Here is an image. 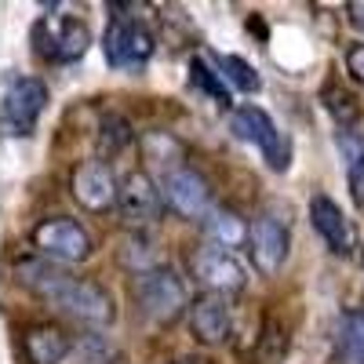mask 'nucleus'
Masks as SVG:
<instances>
[{
  "mask_svg": "<svg viewBox=\"0 0 364 364\" xmlns=\"http://www.w3.org/2000/svg\"><path fill=\"white\" fill-rule=\"evenodd\" d=\"M102 135H99V146L106 149V154H113V149H120V146H124L128 139H132V132H128V124H124V120H120V117H102V128H99Z\"/></svg>",
  "mask_w": 364,
  "mask_h": 364,
  "instance_id": "23",
  "label": "nucleus"
},
{
  "mask_svg": "<svg viewBox=\"0 0 364 364\" xmlns=\"http://www.w3.org/2000/svg\"><path fill=\"white\" fill-rule=\"evenodd\" d=\"M44 109H48V87H44V80H37V77L11 80L8 95H4V135L29 139L37 132Z\"/></svg>",
  "mask_w": 364,
  "mask_h": 364,
  "instance_id": "7",
  "label": "nucleus"
},
{
  "mask_svg": "<svg viewBox=\"0 0 364 364\" xmlns=\"http://www.w3.org/2000/svg\"><path fill=\"white\" fill-rule=\"evenodd\" d=\"M230 128H233V135L240 142H248V146L259 149L266 168L288 171V164H291V142H288V135L277 124H273V117L266 109H259V106H237L233 117H230Z\"/></svg>",
  "mask_w": 364,
  "mask_h": 364,
  "instance_id": "3",
  "label": "nucleus"
},
{
  "mask_svg": "<svg viewBox=\"0 0 364 364\" xmlns=\"http://www.w3.org/2000/svg\"><path fill=\"white\" fill-rule=\"evenodd\" d=\"M190 84H193L197 91H204V95L215 102V106H230V87H226V80L219 77L215 66H208L200 55L190 58Z\"/></svg>",
  "mask_w": 364,
  "mask_h": 364,
  "instance_id": "21",
  "label": "nucleus"
},
{
  "mask_svg": "<svg viewBox=\"0 0 364 364\" xmlns=\"http://www.w3.org/2000/svg\"><path fill=\"white\" fill-rule=\"evenodd\" d=\"M346 73L357 84H364V44H350L346 48Z\"/></svg>",
  "mask_w": 364,
  "mask_h": 364,
  "instance_id": "24",
  "label": "nucleus"
},
{
  "mask_svg": "<svg viewBox=\"0 0 364 364\" xmlns=\"http://www.w3.org/2000/svg\"><path fill=\"white\" fill-rule=\"evenodd\" d=\"M190 269H193V277L215 295H233V291L248 288V262L233 248H223V245L197 248L193 259H190Z\"/></svg>",
  "mask_w": 364,
  "mask_h": 364,
  "instance_id": "5",
  "label": "nucleus"
},
{
  "mask_svg": "<svg viewBox=\"0 0 364 364\" xmlns=\"http://www.w3.org/2000/svg\"><path fill=\"white\" fill-rule=\"evenodd\" d=\"M113 357H117V350L109 346L106 336H80L70 350V360H77V364H106Z\"/></svg>",
  "mask_w": 364,
  "mask_h": 364,
  "instance_id": "22",
  "label": "nucleus"
},
{
  "mask_svg": "<svg viewBox=\"0 0 364 364\" xmlns=\"http://www.w3.org/2000/svg\"><path fill=\"white\" fill-rule=\"evenodd\" d=\"M190 324L200 343H223L233 328V310H230L226 295H215V291L197 295L190 302Z\"/></svg>",
  "mask_w": 364,
  "mask_h": 364,
  "instance_id": "14",
  "label": "nucleus"
},
{
  "mask_svg": "<svg viewBox=\"0 0 364 364\" xmlns=\"http://www.w3.org/2000/svg\"><path fill=\"white\" fill-rule=\"evenodd\" d=\"M336 364H364V306L336 321Z\"/></svg>",
  "mask_w": 364,
  "mask_h": 364,
  "instance_id": "16",
  "label": "nucleus"
},
{
  "mask_svg": "<svg viewBox=\"0 0 364 364\" xmlns=\"http://www.w3.org/2000/svg\"><path fill=\"white\" fill-rule=\"evenodd\" d=\"M117 190L120 182L113 178L109 164L102 161H84L77 171H73V197L87 208V211H106L117 204Z\"/></svg>",
  "mask_w": 364,
  "mask_h": 364,
  "instance_id": "13",
  "label": "nucleus"
},
{
  "mask_svg": "<svg viewBox=\"0 0 364 364\" xmlns=\"http://www.w3.org/2000/svg\"><path fill=\"white\" fill-rule=\"evenodd\" d=\"M161 197L164 193L157 190V182L149 178L146 171H132L124 182H120V190H117V211H120V219H124L132 230H146L161 215Z\"/></svg>",
  "mask_w": 364,
  "mask_h": 364,
  "instance_id": "11",
  "label": "nucleus"
},
{
  "mask_svg": "<svg viewBox=\"0 0 364 364\" xmlns=\"http://www.w3.org/2000/svg\"><path fill=\"white\" fill-rule=\"evenodd\" d=\"M336 146H339V154H343L350 197L364 211V132H357V128H336Z\"/></svg>",
  "mask_w": 364,
  "mask_h": 364,
  "instance_id": "15",
  "label": "nucleus"
},
{
  "mask_svg": "<svg viewBox=\"0 0 364 364\" xmlns=\"http://www.w3.org/2000/svg\"><path fill=\"white\" fill-rule=\"evenodd\" d=\"M171 364H200V360H193V357H190V360H171Z\"/></svg>",
  "mask_w": 364,
  "mask_h": 364,
  "instance_id": "26",
  "label": "nucleus"
},
{
  "mask_svg": "<svg viewBox=\"0 0 364 364\" xmlns=\"http://www.w3.org/2000/svg\"><path fill=\"white\" fill-rule=\"evenodd\" d=\"M33 248L55 262H84L91 255V233L77 219H51L33 230Z\"/></svg>",
  "mask_w": 364,
  "mask_h": 364,
  "instance_id": "10",
  "label": "nucleus"
},
{
  "mask_svg": "<svg viewBox=\"0 0 364 364\" xmlns=\"http://www.w3.org/2000/svg\"><path fill=\"white\" fill-rule=\"evenodd\" d=\"M15 277L22 288H29L33 295H41L44 302H51V310H58L70 321L91 324V328H102L117 317L113 306V295L95 284V281H80L73 273L58 269L44 259H22L15 262Z\"/></svg>",
  "mask_w": 364,
  "mask_h": 364,
  "instance_id": "1",
  "label": "nucleus"
},
{
  "mask_svg": "<svg viewBox=\"0 0 364 364\" xmlns=\"http://www.w3.org/2000/svg\"><path fill=\"white\" fill-rule=\"evenodd\" d=\"M70 350H73V343L55 328H33L26 336V353L33 364H63V360H70Z\"/></svg>",
  "mask_w": 364,
  "mask_h": 364,
  "instance_id": "17",
  "label": "nucleus"
},
{
  "mask_svg": "<svg viewBox=\"0 0 364 364\" xmlns=\"http://www.w3.org/2000/svg\"><path fill=\"white\" fill-rule=\"evenodd\" d=\"M161 193L171 211H178L182 219H208L211 211V186L204 175L190 164H171L161 175Z\"/></svg>",
  "mask_w": 364,
  "mask_h": 364,
  "instance_id": "9",
  "label": "nucleus"
},
{
  "mask_svg": "<svg viewBox=\"0 0 364 364\" xmlns=\"http://www.w3.org/2000/svg\"><path fill=\"white\" fill-rule=\"evenodd\" d=\"M310 223H314L317 237L328 245L331 255H353V248H357L353 223L346 219V211L328 193H314L310 197Z\"/></svg>",
  "mask_w": 364,
  "mask_h": 364,
  "instance_id": "12",
  "label": "nucleus"
},
{
  "mask_svg": "<svg viewBox=\"0 0 364 364\" xmlns=\"http://www.w3.org/2000/svg\"><path fill=\"white\" fill-rule=\"evenodd\" d=\"M120 266H128L135 277L157 266V245L146 230H132V237H124V245H120Z\"/></svg>",
  "mask_w": 364,
  "mask_h": 364,
  "instance_id": "19",
  "label": "nucleus"
},
{
  "mask_svg": "<svg viewBox=\"0 0 364 364\" xmlns=\"http://www.w3.org/2000/svg\"><path fill=\"white\" fill-rule=\"evenodd\" d=\"M132 295H135V306L149 324H171L182 310H186V281L178 277L171 266H154L139 273L132 281Z\"/></svg>",
  "mask_w": 364,
  "mask_h": 364,
  "instance_id": "2",
  "label": "nucleus"
},
{
  "mask_svg": "<svg viewBox=\"0 0 364 364\" xmlns=\"http://www.w3.org/2000/svg\"><path fill=\"white\" fill-rule=\"evenodd\" d=\"M91 48V29L80 18H41L33 26V51L44 63L70 66Z\"/></svg>",
  "mask_w": 364,
  "mask_h": 364,
  "instance_id": "4",
  "label": "nucleus"
},
{
  "mask_svg": "<svg viewBox=\"0 0 364 364\" xmlns=\"http://www.w3.org/2000/svg\"><path fill=\"white\" fill-rule=\"evenodd\" d=\"M215 70L226 80V87H237V91H259L262 87V77L255 73V66L245 63V58H237V55H215Z\"/></svg>",
  "mask_w": 364,
  "mask_h": 364,
  "instance_id": "20",
  "label": "nucleus"
},
{
  "mask_svg": "<svg viewBox=\"0 0 364 364\" xmlns=\"http://www.w3.org/2000/svg\"><path fill=\"white\" fill-rule=\"evenodd\" d=\"M154 33L139 18H113L102 37V55L113 70H142L154 58Z\"/></svg>",
  "mask_w": 364,
  "mask_h": 364,
  "instance_id": "6",
  "label": "nucleus"
},
{
  "mask_svg": "<svg viewBox=\"0 0 364 364\" xmlns=\"http://www.w3.org/2000/svg\"><path fill=\"white\" fill-rule=\"evenodd\" d=\"M204 233L211 237V245H223V248L248 245V223L230 208H211L204 219Z\"/></svg>",
  "mask_w": 364,
  "mask_h": 364,
  "instance_id": "18",
  "label": "nucleus"
},
{
  "mask_svg": "<svg viewBox=\"0 0 364 364\" xmlns=\"http://www.w3.org/2000/svg\"><path fill=\"white\" fill-rule=\"evenodd\" d=\"M288 252H291V233H288V223L269 215V211H259V215L248 223V255H252V266L262 273V277H273L284 262H288Z\"/></svg>",
  "mask_w": 364,
  "mask_h": 364,
  "instance_id": "8",
  "label": "nucleus"
},
{
  "mask_svg": "<svg viewBox=\"0 0 364 364\" xmlns=\"http://www.w3.org/2000/svg\"><path fill=\"white\" fill-rule=\"evenodd\" d=\"M346 11H350V22L364 33V4H360V0H353V4H346Z\"/></svg>",
  "mask_w": 364,
  "mask_h": 364,
  "instance_id": "25",
  "label": "nucleus"
}]
</instances>
